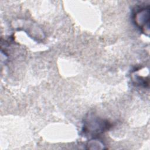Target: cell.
Listing matches in <instances>:
<instances>
[{"mask_svg":"<svg viewBox=\"0 0 150 150\" xmlns=\"http://www.w3.org/2000/svg\"><path fill=\"white\" fill-rule=\"evenodd\" d=\"M134 20L135 24L145 34H149V6L141 8L136 11L134 14Z\"/></svg>","mask_w":150,"mask_h":150,"instance_id":"2","label":"cell"},{"mask_svg":"<svg viewBox=\"0 0 150 150\" xmlns=\"http://www.w3.org/2000/svg\"><path fill=\"white\" fill-rule=\"evenodd\" d=\"M108 127L109 124L107 122L98 118L91 117L85 121L83 131L85 134L95 135L104 132Z\"/></svg>","mask_w":150,"mask_h":150,"instance_id":"1","label":"cell"}]
</instances>
